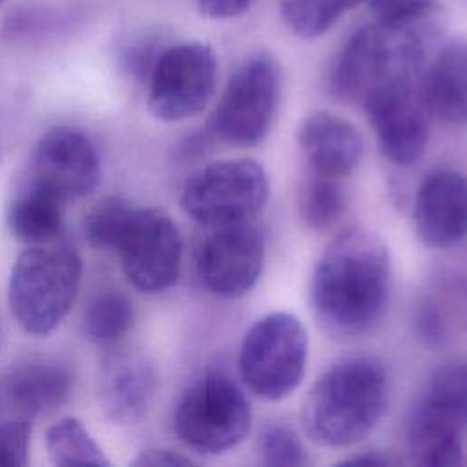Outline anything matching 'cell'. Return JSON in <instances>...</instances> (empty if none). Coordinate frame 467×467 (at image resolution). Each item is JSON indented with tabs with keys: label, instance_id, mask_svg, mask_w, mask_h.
I'll return each mask as SVG.
<instances>
[{
	"label": "cell",
	"instance_id": "6da1fadb",
	"mask_svg": "<svg viewBox=\"0 0 467 467\" xmlns=\"http://www.w3.org/2000/svg\"><path fill=\"white\" fill-rule=\"evenodd\" d=\"M390 294V254L367 228H347L319 255L310 305L317 323L337 339L368 334L381 321Z\"/></svg>",
	"mask_w": 467,
	"mask_h": 467
},
{
	"label": "cell",
	"instance_id": "2e32d148",
	"mask_svg": "<svg viewBox=\"0 0 467 467\" xmlns=\"http://www.w3.org/2000/svg\"><path fill=\"white\" fill-rule=\"evenodd\" d=\"M73 385L71 372L58 363H26L0 374V420L31 421L60 407Z\"/></svg>",
	"mask_w": 467,
	"mask_h": 467
},
{
	"label": "cell",
	"instance_id": "cb8c5ba5",
	"mask_svg": "<svg viewBox=\"0 0 467 467\" xmlns=\"http://www.w3.org/2000/svg\"><path fill=\"white\" fill-rule=\"evenodd\" d=\"M347 206L345 188L339 179L316 173L303 184L299 195V212L303 221L312 230H325L332 226Z\"/></svg>",
	"mask_w": 467,
	"mask_h": 467
},
{
	"label": "cell",
	"instance_id": "603a6c76",
	"mask_svg": "<svg viewBox=\"0 0 467 467\" xmlns=\"http://www.w3.org/2000/svg\"><path fill=\"white\" fill-rule=\"evenodd\" d=\"M361 0H281L279 11L290 31L301 38L327 33Z\"/></svg>",
	"mask_w": 467,
	"mask_h": 467
},
{
	"label": "cell",
	"instance_id": "5b68a950",
	"mask_svg": "<svg viewBox=\"0 0 467 467\" xmlns=\"http://www.w3.org/2000/svg\"><path fill=\"white\" fill-rule=\"evenodd\" d=\"M467 431V358L436 367L418 392L407 418L410 462L445 467L462 462Z\"/></svg>",
	"mask_w": 467,
	"mask_h": 467
},
{
	"label": "cell",
	"instance_id": "f546056e",
	"mask_svg": "<svg viewBox=\"0 0 467 467\" xmlns=\"http://www.w3.org/2000/svg\"><path fill=\"white\" fill-rule=\"evenodd\" d=\"M451 301L456 317L467 328V250L460 257L451 275Z\"/></svg>",
	"mask_w": 467,
	"mask_h": 467
},
{
	"label": "cell",
	"instance_id": "7a4b0ae2",
	"mask_svg": "<svg viewBox=\"0 0 467 467\" xmlns=\"http://www.w3.org/2000/svg\"><path fill=\"white\" fill-rule=\"evenodd\" d=\"M389 407V378L379 359L348 356L310 387L301 410L305 434L321 447H348L368 436Z\"/></svg>",
	"mask_w": 467,
	"mask_h": 467
},
{
	"label": "cell",
	"instance_id": "4316f807",
	"mask_svg": "<svg viewBox=\"0 0 467 467\" xmlns=\"http://www.w3.org/2000/svg\"><path fill=\"white\" fill-rule=\"evenodd\" d=\"M412 332L425 347H440L447 339V323L438 303L421 297L412 310Z\"/></svg>",
	"mask_w": 467,
	"mask_h": 467
},
{
	"label": "cell",
	"instance_id": "d6a6232c",
	"mask_svg": "<svg viewBox=\"0 0 467 467\" xmlns=\"http://www.w3.org/2000/svg\"><path fill=\"white\" fill-rule=\"evenodd\" d=\"M392 463H396V460H392L390 456H387L379 451H367V452H361V454H356V456H350V458L339 462V465H352V467H359V465L383 467V465H392Z\"/></svg>",
	"mask_w": 467,
	"mask_h": 467
},
{
	"label": "cell",
	"instance_id": "52a82bcc",
	"mask_svg": "<svg viewBox=\"0 0 467 467\" xmlns=\"http://www.w3.org/2000/svg\"><path fill=\"white\" fill-rule=\"evenodd\" d=\"M308 334L303 323L288 312L259 317L244 334L237 365L252 394L266 401L290 396L306 370Z\"/></svg>",
	"mask_w": 467,
	"mask_h": 467
},
{
	"label": "cell",
	"instance_id": "83f0119b",
	"mask_svg": "<svg viewBox=\"0 0 467 467\" xmlns=\"http://www.w3.org/2000/svg\"><path fill=\"white\" fill-rule=\"evenodd\" d=\"M31 421L0 420V467H22L27 463Z\"/></svg>",
	"mask_w": 467,
	"mask_h": 467
},
{
	"label": "cell",
	"instance_id": "ffe728a7",
	"mask_svg": "<svg viewBox=\"0 0 467 467\" xmlns=\"http://www.w3.org/2000/svg\"><path fill=\"white\" fill-rule=\"evenodd\" d=\"M64 208L62 197L27 173L7 202L5 224L26 244L51 243L62 230Z\"/></svg>",
	"mask_w": 467,
	"mask_h": 467
},
{
	"label": "cell",
	"instance_id": "8fae6325",
	"mask_svg": "<svg viewBox=\"0 0 467 467\" xmlns=\"http://www.w3.org/2000/svg\"><path fill=\"white\" fill-rule=\"evenodd\" d=\"M115 252L130 285L144 294L164 292L181 275L182 239L159 208H133Z\"/></svg>",
	"mask_w": 467,
	"mask_h": 467
},
{
	"label": "cell",
	"instance_id": "1f68e13d",
	"mask_svg": "<svg viewBox=\"0 0 467 467\" xmlns=\"http://www.w3.org/2000/svg\"><path fill=\"white\" fill-rule=\"evenodd\" d=\"M254 0H197L199 9L210 18H234L243 15Z\"/></svg>",
	"mask_w": 467,
	"mask_h": 467
},
{
	"label": "cell",
	"instance_id": "484cf974",
	"mask_svg": "<svg viewBox=\"0 0 467 467\" xmlns=\"http://www.w3.org/2000/svg\"><path fill=\"white\" fill-rule=\"evenodd\" d=\"M257 452L265 465L301 467L308 463V454L299 434L281 421H268L261 427Z\"/></svg>",
	"mask_w": 467,
	"mask_h": 467
},
{
	"label": "cell",
	"instance_id": "ba28073f",
	"mask_svg": "<svg viewBox=\"0 0 467 467\" xmlns=\"http://www.w3.org/2000/svg\"><path fill=\"white\" fill-rule=\"evenodd\" d=\"M281 100V67L266 53L246 58L232 73L210 119L213 137L255 146L270 131Z\"/></svg>",
	"mask_w": 467,
	"mask_h": 467
},
{
	"label": "cell",
	"instance_id": "836d02e7",
	"mask_svg": "<svg viewBox=\"0 0 467 467\" xmlns=\"http://www.w3.org/2000/svg\"><path fill=\"white\" fill-rule=\"evenodd\" d=\"M2 2H4V0H0V4H2Z\"/></svg>",
	"mask_w": 467,
	"mask_h": 467
},
{
	"label": "cell",
	"instance_id": "9c48e42d",
	"mask_svg": "<svg viewBox=\"0 0 467 467\" xmlns=\"http://www.w3.org/2000/svg\"><path fill=\"white\" fill-rule=\"evenodd\" d=\"M268 199L265 168L252 159L217 161L193 173L181 193V206L204 226L246 223Z\"/></svg>",
	"mask_w": 467,
	"mask_h": 467
},
{
	"label": "cell",
	"instance_id": "44dd1931",
	"mask_svg": "<svg viewBox=\"0 0 467 467\" xmlns=\"http://www.w3.org/2000/svg\"><path fill=\"white\" fill-rule=\"evenodd\" d=\"M46 449L55 465L106 467L109 460L78 418L66 416L55 421L46 432Z\"/></svg>",
	"mask_w": 467,
	"mask_h": 467
},
{
	"label": "cell",
	"instance_id": "30bf717a",
	"mask_svg": "<svg viewBox=\"0 0 467 467\" xmlns=\"http://www.w3.org/2000/svg\"><path fill=\"white\" fill-rule=\"evenodd\" d=\"M217 60L202 42L164 47L148 73V109L164 122L186 120L201 113L215 88Z\"/></svg>",
	"mask_w": 467,
	"mask_h": 467
},
{
	"label": "cell",
	"instance_id": "d4e9b609",
	"mask_svg": "<svg viewBox=\"0 0 467 467\" xmlns=\"http://www.w3.org/2000/svg\"><path fill=\"white\" fill-rule=\"evenodd\" d=\"M131 212L133 206L122 197H102L84 215L82 230L86 241L99 250H115Z\"/></svg>",
	"mask_w": 467,
	"mask_h": 467
},
{
	"label": "cell",
	"instance_id": "277c9868",
	"mask_svg": "<svg viewBox=\"0 0 467 467\" xmlns=\"http://www.w3.org/2000/svg\"><path fill=\"white\" fill-rule=\"evenodd\" d=\"M425 46L412 24L374 22L350 36L336 57L328 88L341 100H361L370 89L421 75Z\"/></svg>",
	"mask_w": 467,
	"mask_h": 467
},
{
	"label": "cell",
	"instance_id": "5bb4252c",
	"mask_svg": "<svg viewBox=\"0 0 467 467\" xmlns=\"http://www.w3.org/2000/svg\"><path fill=\"white\" fill-rule=\"evenodd\" d=\"M29 175L67 202L95 190L100 179V159L82 131L57 126L42 133L35 144Z\"/></svg>",
	"mask_w": 467,
	"mask_h": 467
},
{
	"label": "cell",
	"instance_id": "d6986e66",
	"mask_svg": "<svg viewBox=\"0 0 467 467\" xmlns=\"http://www.w3.org/2000/svg\"><path fill=\"white\" fill-rule=\"evenodd\" d=\"M429 113L454 126H467V40L447 42L420 75Z\"/></svg>",
	"mask_w": 467,
	"mask_h": 467
},
{
	"label": "cell",
	"instance_id": "e0dca14e",
	"mask_svg": "<svg viewBox=\"0 0 467 467\" xmlns=\"http://www.w3.org/2000/svg\"><path fill=\"white\" fill-rule=\"evenodd\" d=\"M157 376L150 361L135 352L109 354L100 368L99 396L106 416L119 425L140 421L155 398Z\"/></svg>",
	"mask_w": 467,
	"mask_h": 467
},
{
	"label": "cell",
	"instance_id": "4fadbf2b",
	"mask_svg": "<svg viewBox=\"0 0 467 467\" xmlns=\"http://www.w3.org/2000/svg\"><path fill=\"white\" fill-rule=\"evenodd\" d=\"M263 263L265 237L250 221L213 228L197 255L201 281L212 294L224 299H235L252 290Z\"/></svg>",
	"mask_w": 467,
	"mask_h": 467
},
{
	"label": "cell",
	"instance_id": "3957f363",
	"mask_svg": "<svg viewBox=\"0 0 467 467\" xmlns=\"http://www.w3.org/2000/svg\"><path fill=\"white\" fill-rule=\"evenodd\" d=\"M82 281L78 254L60 243L29 244L9 277V308L15 321L33 336L53 332L71 310Z\"/></svg>",
	"mask_w": 467,
	"mask_h": 467
},
{
	"label": "cell",
	"instance_id": "f1b7e54d",
	"mask_svg": "<svg viewBox=\"0 0 467 467\" xmlns=\"http://www.w3.org/2000/svg\"><path fill=\"white\" fill-rule=\"evenodd\" d=\"M381 22L414 24L434 4V0H365Z\"/></svg>",
	"mask_w": 467,
	"mask_h": 467
},
{
	"label": "cell",
	"instance_id": "7402d4cb",
	"mask_svg": "<svg viewBox=\"0 0 467 467\" xmlns=\"http://www.w3.org/2000/svg\"><path fill=\"white\" fill-rule=\"evenodd\" d=\"M133 323L131 301L115 290L99 294L84 312V336L97 345L119 341Z\"/></svg>",
	"mask_w": 467,
	"mask_h": 467
},
{
	"label": "cell",
	"instance_id": "7c38bea8",
	"mask_svg": "<svg viewBox=\"0 0 467 467\" xmlns=\"http://www.w3.org/2000/svg\"><path fill=\"white\" fill-rule=\"evenodd\" d=\"M361 104L383 157L401 168L416 164L431 137V113L420 89V77L381 84L370 89Z\"/></svg>",
	"mask_w": 467,
	"mask_h": 467
},
{
	"label": "cell",
	"instance_id": "8992f818",
	"mask_svg": "<svg viewBox=\"0 0 467 467\" xmlns=\"http://www.w3.org/2000/svg\"><path fill=\"white\" fill-rule=\"evenodd\" d=\"M173 427L188 449L201 454H221L241 443L250 432V403L226 372L210 368L181 394Z\"/></svg>",
	"mask_w": 467,
	"mask_h": 467
},
{
	"label": "cell",
	"instance_id": "ac0fdd59",
	"mask_svg": "<svg viewBox=\"0 0 467 467\" xmlns=\"http://www.w3.org/2000/svg\"><path fill=\"white\" fill-rule=\"evenodd\" d=\"M297 144L316 173L341 179L356 170L363 155L358 128L332 111H314L297 128Z\"/></svg>",
	"mask_w": 467,
	"mask_h": 467
},
{
	"label": "cell",
	"instance_id": "4dcf8cb0",
	"mask_svg": "<svg viewBox=\"0 0 467 467\" xmlns=\"http://www.w3.org/2000/svg\"><path fill=\"white\" fill-rule=\"evenodd\" d=\"M131 463L139 467H181L193 465V460L170 449H146Z\"/></svg>",
	"mask_w": 467,
	"mask_h": 467
},
{
	"label": "cell",
	"instance_id": "9a60e30c",
	"mask_svg": "<svg viewBox=\"0 0 467 467\" xmlns=\"http://www.w3.org/2000/svg\"><path fill=\"white\" fill-rule=\"evenodd\" d=\"M412 221L429 248H452L467 237V175L454 168L431 170L418 186Z\"/></svg>",
	"mask_w": 467,
	"mask_h": 467
}]
</instances>
